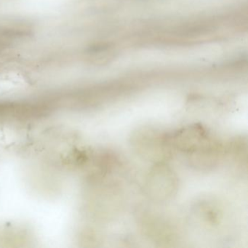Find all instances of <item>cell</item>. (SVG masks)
Here are the masks:
<instances>
[{
	"label": "cell",
	"mask_w": 248,
	"mask_h": 248,
	"mask_svg": "<svg viewBox=\"0 0 248 248\" xmlns=\"http://www.w3.org/2000/svg\"><path fill=\"white\" fill-rule=\"evenodd\" d=\"M172 151L185 155L190 165L201 170L213 169L218 165L223 155L222 145L202 126H187L168 134Z\"/></svg>",
	"instance_id": "1"
},
{
	"label": "cell",
	"mask_w": 248,
	"mask_h": 248,
	"mask_svg": "<svg viewBox=\"0 0 248 248\" xmlns=\"http://www.w3.org/2000/svg\"><path fill=\"white\" fill-rule=\"evenodd\" d=\"M131 144L139 156L155 164L165 162L172 154L168 134L151 127H143L134 132Z\"/></svg>",
	"instance_id": "2"
},
{
	"label": "cell",
	"mask_w": 248,
	"mask_h": 248,
	"mask_svg": "<svg viewBox=\"0 0 248 248\" xmlns=\"http://www.w3.org/2000/svg\"><path fill=\"white\" fill-rule=\"evenodd\" d=\"M145 188L151 200L166 202L177 194L178 176L165 162L155 163L146 177Z\"/></svg>",
	"instance_id": "3"
},
{
	"label": "cell",
	"mask_w": 248,
	"mask_h": 248,
	"mask_svg": "<svg viewBox=\"0 0 248 248\" xmlns=\"http://www.w3.org/2000/svg\"><path fill=\"white\" fill-rule=\"evenodd\" d=\"M146 232L149 236L154 237L156 241L160 242H170L172 240V232L170 226L160 220L156 218H149L146 220Z\"/></svg>",
	"instance_id": "4"
},
{
	"label": "cell",
	"mask_w": 248,
	"mask_h": 248,
	"mask_svg": "<svg viewBox=\"0 0 248 248\" xmlns=\"http://www.w3.org/2000/svg\"><path fill=\"white\" fill-rule=\"evenodd\" d=\"M230 152L236 162L243 165L247 163V142L246 139L239 138L233 140L231 145Z\"/></svg>",
	"instance_id": "5"
}]
</instances>
